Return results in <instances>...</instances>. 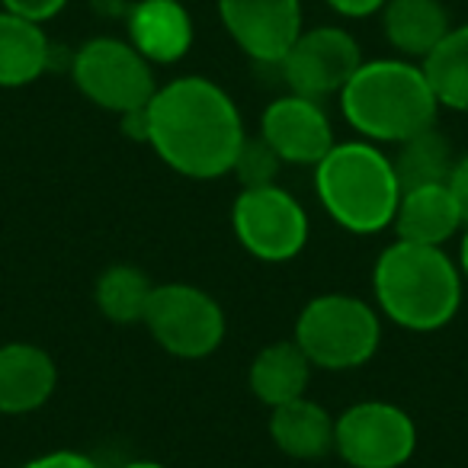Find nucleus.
I'll use <instances>...</instances> for the list:
<instances>
[{
  "label": "nucleus",
  "instance_id": "nucleus-4",
  "mask_svg": "<svg viewBox=\"0 0 468 468\" xmlns=\"http://www.w3.org/2000/svg\"><path fill=\"white\" fill-rule=\"evenodd\" d=\"M318 202L331 221L353 234L391 228L401 199L395 164L372 142H337L314 167Z\"/></svg>",
  "mask_w": 468,
  "mask_h": 468
},
{
  "label": "nucleus",
  "instance_id": "nucleus-22",
  "mask_svg": "<svg viewBox=\"0 0 468 468\" xmlns=\"http://www.w3.org/2000/svg\"><path fill=\"white\" fill-rule=\"evenodd\" d=\"M151 292H154V282L142 270L116 263L100 273L97 286H93V302H97L100 314L112 324H138L144 321Z\"/></svg>",
  "mask_w": 468,
  "mask_h": 468
},
{
  "label": "nucleus",
  "instance_id": "nucleus-20",
  "mask_svg": "<svg viewBox=\"0 0 468 468\" xmlns=\"http://www.w3.org/2000/svg\"><path fill=\"white\" fill-rule=\"evenodd\" d=\"M440 106L468 112V23L452 27L440 46L420 61Z\"/></svg>",
  "mask_w": 468,
  "mask_h": 468
},
{
  "label": "nucleus",
  "instance_id": "nucleus-12",
  "mask_svg": "<svg viewBox=\"0 0 468 468\" xmlns=\"http://www.w3.org/2000/svg\"><path fill=\"white\" fill-rule=\"evenodd\" d=\"M261 138L276 151L282 164L318 167V161L334 148V125L318 100L286 93L263 110Z\"/></svg>",
  "mask_w": 468,
  "mask_h": 468
},
{
  "label": "nucleus",
  "instance_id": "nucleus-24",
  "mask_svg": "<svg viewBox=\"0 0 468 468\" xmlns=\"http://www.w3.org/2000/svg\"><path fill=\"white\" fill-rule=\"evenodd\" d=\"M4 10L16 16H27L33 23H48L52 16H58L68 7V0H0Z\"/></svg>",
  "mask_w": 468,
  "mask_h": 468
},
{
  "label": "nucleus",
  "instance_id": "nucleus-1",
  "mask_svg": "<svg viewBox=\"0 0 468 468\" xmlns=\"http://www.w3.org/2000/svg\"><path fill=\"white\" fill-rule=\"evenodd\" d=\"M144 116V142L170 170L189 180H218L231 174L248 138L234 100L199 74L157 87Z\"/></svg>",
  "mask_w": 468,
  "mask_h": 468
},
{
  "label": "nucleus",
  "instance_id": "nucleus-8",
  "mask_svg": "<svg viewBox=\"0 0 468 468\" xmlns=\"http://www.w3.org/2000/svg\"><path fill=\"white\" fill-rule=\"evenodd\" d=\"M231 225L241 248L263 263H289L308 244V215L282 186L241 189L231 206Z\"/></svg>",
  "mask_w": 468,
  "mask_h": 468
},
{
  "label": "nucleus",
  "instance_id": "nucleus-13",
  "mask_svg": "<svg viewBox=\"0 0 468 468\" xmlns=\"http://www.w3.org/2000/svg\"><path fill=\"white\" fill-rule=\"evenodd\" d=\"M55 388L58 366L42 346L23 340L0 346V414H33L55 395Z\"/></svg>",
  "mask_w": 468,
  "mask_h": 468
},
{
  "label": "nucleus",
  "instance_id": "nucleus-2",
  "mask_svg": "<svg viewBox=\"0 0 468 468\" xmlns=\"http://www.w3.org/2000/svg\"><path fill=\"white\" fill-rule=\"evenodd\" d=\"M337 97L350 129H356L363 142L378 144H401L433 129L440 112V100L420 61L401 55L363 61Z\"/></svg>",
  "mask_w": 468,
  "mask_h": 468
},
{
  "label": "nucleus",
  "instance_id": "nucleus-6",
  "mask_svg": "<svg viewBox=\"0 0 468 468\" xmlns=\"http://www.w3.org/2000/svg\"><path fill=\"white\" fill-rule=\"evenodd\" d=\"M71 78L93 106L116 116L144 110L157 90L154 65L129 39L116 36H97L84 42L74 55Z\"/></svg>",
  "mask_w": 468,
  "mask_h": 468
},
{
  "label": "nucleus",
  "instance_id": "nucleus-29",
  "mask_svg": "<svg viewBox=\"0 0 468 468\" xmlns=\"http://www.w3.org/2000/svg\"><path fill=\"white\" fill-rule=\"evenodd\" d=\"M122 468H167L161 462H151V459H135V462H125Z\"/></svg>",
  "mask_w": 468,
  "mask_h": 468
},
{
  "label": "nucleus",
  "instance_id": "nucleus-9",
  "mask_svg": "<svg viewBox=\"0 0 468 468\" xmlns=\"http://www.w3.org/2000/svg\"><path fill=\"white\" fill-rule=\"evenodd\" d=\"M334 449L350 468H401L417 449V427L398 404L359 401L334 420Z\"/></svg>",
  "mask_w": 468,
  "mask_h": 468
},
{
  "label": "nucleus",
  "instance_id": "nucleus-7",
  "mask_svg": "<svg viewBox=\"0 0 468 468\" xmlns=\"http://www.w3.org/2000/svg\"><path fill=\"white\" fill-rule=\"evenodd\" d=\"M142 324L170 356L180 359H206L225 340L221 305L206 289L189 286V282L154 286Z\"/></svg>",
  "mask_w": 468,
  "mask_h": 468
},
{
  "label": "nucleus",
  "instance_id": "nucleus-26",
  "mask_svg": "<svg viewBox=\"0 0 468 468\" xmlns=\"http://www.w3.org/2000/svg\"><path fill=\"white\" fill-rule=\"evenodd\" d=\"M324 4L346 20H366V16L382 14L388 0H324Z\"/></svg>",
  "mask_w": 468,
  "mask_h": 468
},
{
  "label": "nucleus",
  "instance_id": "nucleus-5",
  "mask_svg": "<svg viewBox=\"0 0 468 468\" xmlns=\"http://www.w3.org/2000/svg\"><path fill=\"white\" fill-rule=\"evenodd\" d=\"M292 340L314 369L346 372L359 369L376 356L382 344V321L369 302L327 292L299 312Z\"/></svg>",
  "mask_w": 468,
  "mask_h": 468
},
{
  "label": "nucleus",
  "instance_id": "nucleus-10",
  "mask_svg": "<svg viewBox=\"0 0 468 468\" xmlns=\"http://www.w3.org/2000/svg\"><path fill=\"white\" fill-rule=\"evenodd\" d=\"M359 65H363L359 42L346 29L337 27L302 29L295 46L280 61L289 90L299 93V97L318 100V103L344 90Z\"/></svg>",
  "mask_w": 468,
  "mask_h": 468
},
{
  "label": "nucleus",
  "instance_id": "nucleus-21",
  "mask_svg": "<svg viewBox=\"0 0 468 468\" xmlns=\"http://www.w3.org/2000/svg\"><path fill=\"white\" fill-rule=\"evenodd\" d=\"M401 189L430 186V183H449V174L455 167L452 144L442 132L423 129L420 135L398 144V154L391 157Z\"/></svg>",
  "mask_w": 468,
  "mask_h": 468
},
{
  "label": "nucleus",
  "instance_id": "nucleus-16",
  "mask_svg": "<svg viewBox=\"0 0 468 468\" xmlns=\"http://www.w3.org/2000/svg\"><path fill=\"white\" fill-rule=\"evenodd\" d=\"M452 29L442 0H388L382 10L385 42L401 58L423 61Z\"/></svg>",
  "mask_w": 468,
  "mask_h": 468
},
{
  "label": "nucleus",
  "instance_id": "nucleus-17",
  "mask_svg": "<svg viewBox=\"0 0 468 468\" xmlns=\"http://www.w3.org/2000/svg\"><path fill=\"white\" fill-rule=\"evenodd\" d=\"M270 440L292 459H324L334 452V417L312 398H295L270 414Z\"/></svg>",
  "mask_w": 468,
  "mask_h": 468
},
{
  "label": "nucleus",
  "instance_id": "nucleus-11",
  "mask_svg": "<svg viewBox=\"0 0 468 468\" xmlns=\"http://www.w3.org/2000/svg\"><path fill=\"white\" fill-rule=\"evenodd\" d=\"M225 33L250 61L280 65L302 36L299 0H218Z\"/></svg>",
  "mask_w": 468,
  "mask_h": 468
},
{
  "label": "nucleus",
  "instance_id": "nucleus-23",
  "mask_svg": "<svg viewBox=\"0 0 468 468\" xmlns=\"http://www.w3.org/2000/svg\"><path fill=\"white\" fill-rule=\"evenodd\" d=\"M280 167H282V161L276 157V151L270 148L263 138H244L231 174L238 176L241 189H254V186H270V183H276Z\"/></svg>",
  "mask_w": 468,
  "mask_h": 468
},
{
  "label": "nucleus",
  "instance_id": "nucleus-25",
  "mask_svg": "<svg viewBox=\"0 0 468 468\" xmlns=\"http://www.w3.org/2000/svg\"><path fill=\"white\" fill-rule=\"evenodd\" d=\"M23 468H100V465L80 452L58 449V452H46V455H39V459H29Z\"/></svg>",
  "mask_w": 468,
  "mask_h": 468
},
{
  "label": "nucleus",
  "instance_id": "nucleus-18",
  "mask_svg": "<svg viewBox=\"0 0 468 468\" xmlns=\"http://www.w3.org/2000/svg\"><path fill=\"white\" fill-rule=\"evenodd\" d=\"M312 369L314 366L308 363V356L299 350L295 340H276V344L263 346L254 356L248 385L257 401H263L273 410L280 404L295 401V398H305Z\"/></svg>",
  "mask_w": 468,
  "mask_h": 468
},
{
  "label": "nucleus",
  "instance_id": "nucleus-3",
  "mask_svg": "<svg viewBox=\"0 0 468 468\" xmlns=\"http://www.w3.org/2000/svg\"><path fill=\"white\" fill-rule=\"evenodd\" d=\"M459 263L442 248L398 241L378 254L372 292L378 312L404 331L430 334L446 327L462 305Z\"/></svg>",
  "mask_w": 468,
  "mask_h": 468
},
{
  "label": "nucleus",
  "instance_id": "nucleus-19",
  "mask_svg": "<svg viewBox=\"0 0 468 468\" xmlns=\"http://www.w3.org/2000/svg\"><path fill=\"white\" fill-rule=\"evenodd\" d=\"M48 58H52V42L42 23L0 10V87L14 90L39 80Z\"/></svg>",
  "mask_w": 468,
  "mask_h": 468
},
{
  "label": "nucleus",
  "instance_id": "nucleus-28",
  "mask_svg": "<svg viewBox=\"0 0 468 468\" xmlns=\"http://www.w3.org/2000/svg\"><path fill=\"white\" fill-rule=\"evenodd\" d=\"M459 270H462V276L468 280V228H465V234H462V248H459Z\"/></svg>",
  "mask_w": 468,
  "mask_h": 468
},
{
  "label": "nucleus",
  "instance_id": "nucleus-15",
  "mask_svg": "<svg viewBox=\"0 0 468 468\" xmlns=\"http://www.w3.org/2000/svg\"><path fill=\"white\" fill-rule=\"evenodd\" d=\"M129 42L151 65H174L193 46V20L180 0H138L129 7Z\"/></svg>",
  "mask_w": 468,
  "mask_h": 468
},
{
  "label": "nucleus",
  "instance_id": "nucleus-27",
  "mask_svg": "<svg viewBox=\"0 0 468 468\" xmlns=\"http://www.w3.org/2000/svg\"><path fill=\"white\" fill-rule=\"evenodd\" d=\"M449 189H452L455 202H459V212H462V221L468 228V154L455 157V167L449 174Z\"/></svg>",
  "mask_w": 468,
  "mask_h": 468
},
{
  "label": "nucleus",
  "instance_id": "nucleus-14",
  "mask_svg": "<svg viewBox=\"0 0 468 468\" xmlns=\"http://www.w3.org/2000/svg\"><path fill=\"white\" fill-rule=\"evenodd\" d=\"M391 228L398 241L442 248L452 234H459V228H465V221L449 183H430V186L401 189Z\"/></svg>",
  "mask_w": 468,
  "mask_h": 468
}]
</instances>
